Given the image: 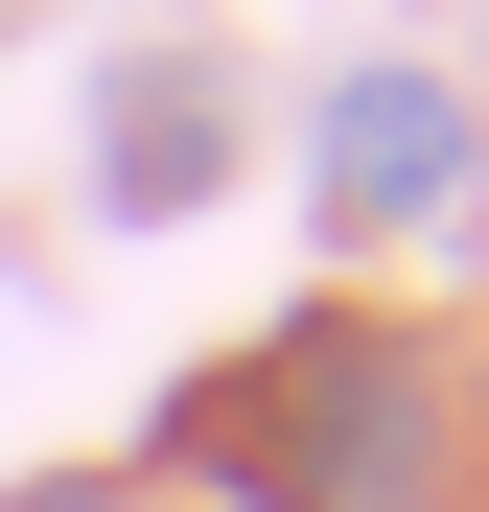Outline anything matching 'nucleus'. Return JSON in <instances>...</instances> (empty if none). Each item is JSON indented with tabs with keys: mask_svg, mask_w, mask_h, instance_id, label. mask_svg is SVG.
<instances>
[{
	"mask_svg": "<svg viewBox=\"0 0 489 512\" xmlns=\"http://www.w3.org/2000/svg\"><path fill=\"white\" fill-rule=\"evenodd\" d=\"M326 187H350L373 233H396V210H443V187H466V117L420 94V70H350V94H326Z\"/></svg>",
	"mask_w": 489,
	"mask_h": 512,
	"instance_id": "f257e3e1",
	"label": "nucleus"
}]
</instances>
